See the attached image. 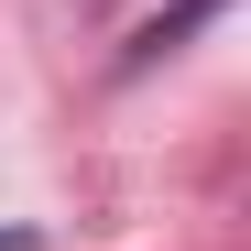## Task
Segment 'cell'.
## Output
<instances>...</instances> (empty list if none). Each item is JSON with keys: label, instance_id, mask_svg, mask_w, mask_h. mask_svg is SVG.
<instances>
[{"label": "cell", "instance_id": "cell-1", "mask_svg": "<svg viewBox=\"0 0 251 251\" xmlns=\"http://www.w3.org/2000/svg\"><path fill=\"white\" fill-rule=\"evenodd\" d=\"M207 11H229V0H175V11H164V22H142V33H131V55H120V66H153V55H175L186 33L207 22Z\"/></svg>", "mask_w": 251, "mask_h": 251}, {"label": "cell", "instance_id": "cell-2", "mask_svg": "<svg viewBox=\"0 0 251 251\" xmlns=\"http://www.w3.org/2000/svg\"><path fill=\"white\" fill-rule=\"evenodd\" d=\"M0 251H44V229H0Z\"/></svg>", "mask_w": 251, "mask_h": 251}]
</instances>
